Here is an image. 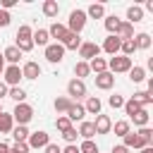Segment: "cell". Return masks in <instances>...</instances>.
Listing matches in <instances>:
<instances>
[{
  "label": "cell",
  "instance_id": "1",
  "mask_svg": "<svg viewBox=\"0 0 153 153\" xmlns=\"http://www.w3.org/2000/svg\"><path fill=\"white\" fill-rule=\"evenodd\" d=\"M31 36H33V31H31L29 24H22V26L17 29V50H19V53H29V50H33V41H31Z\"/></svg>",
  "mask_w": 153,
  "mask_h": 153
},
{
  "label": "cell",
  "instance_id": "2",
  "mask_svg": "<svg viewBox=\"0 0 153 153\" xmlns=\"http://www.w3.org/2000/svg\"><path fill=\"white\" fill-rule=\"evenodd\" d=\"M12 120H14L17 124L26 127V124L33 120V108H31L29 103H17V105H14V110H12Z\"/></svg>",
  "mask_w": 153,
  "mask_h": 153
},
{
  "label": "cell",
  "instance_id": "3",
  "mask_svg": "<svg viewBox=\"0 0 153 153\" xmlns=\"http://www.w3.org/2000/svg\"><path fill=\"white\" fill-rule=\"evenodd\" d=\"M86 12L84 10H72L69 12V22H67V31L69 33H81L84 26H86Z\"/></svg>",
  "mask_w": 153,
  "mask_h": 153
},
{
  "label": "cell",
  "instance_id": "4",
  "mask_svg": "<svg viewBox=\"0 0 153 153\" xmlns=\"http://www.w3.org/2000/svg\"><path fill=\"white\" fill-rule=\"evenodd\" d=\"M131 69V57H124V55H112L108 60V72L110 74H120V72H129Z\"/></svg>",
  "mask_w": 153,
  "mask_h": 153
},
{
  "label": "cell",
  "instance_id": "5",
  "mask_svg": "<svg viewBox=\"0 0 153 153\" xmlns=\"http://www.w3.org/2000/svg\"><path fill=\"white\" fill-rule=\"evenodd\" d=\"M2 76H5V86H7V88L19 86V81L24 79V76H22V67H19V65H7V67L2 69Z\"/></svg>",
  "mask_w": 153,
  "mask_h": 153
},
{
  "label": "cell",
  "instance_id": "6",
  "mask_svg": "<svg viewBox=\"0 0 153 153\" xmlns=\"http://www.w3.org/2000/svg\"><path fill=\"white\" fill-rule=\"evenodd\" d=\"M98 53H100V45H98L96 41H84V43L79 45V57H81V62H91L93 57H98Z\"/></svg>",
  "mask_w": 153,
  "mask_h": 153
},
{
  "label": "cell",
  "instance_id": "7",
  "mask_svg": "<svg viewBox=\"0 0 153 153\" xmlns=\"http://www.w3.org/2000/svg\"><path fill=\"white\" fill-rule=\"evenodd\" d=\"M62 57H65V48L60 43H48L45 45V60L48 62L57 65V62H62Z\"/></svg>",
  "mask_w": 153,
  "mask_h": 153
},
{
  "label": "cell",
  "instance_id": "8",
  "mask_svg": "<svg viewBox=\"0 0 153 153\" xmlns=\"http://www.w3.org/2000/svg\"><path fill=\"white\" fill-rule=\"evenodd\" d=\"M81 96H86V84H84L81 79H72V81L67 84V98H69V100H76V98H81Z\"/></svg>",
  "mask_w": 153,
  "mask_h": 153
},
{
  "label": "cell",
  "instance_id": "9",
  "mask_svg": "<svg viewBox=\"0 0 153 153\" xmlns=\"http://www.w3.org/2000/svg\"><path fill=\"white\" fill-rule=\"evenodd\" d=\"M48 143H50V136L45 131H31L29 139H26V146L29 148H45Z\"/></svg>",
  "mask_w": 153,
  "mask_h": 153
},
{
  "label": "cell",
  "instance_id": "10",
  "mask_svg": "<svg viewBox=\"0 0 153 153\" xmlns=\"http://www.w3.org/2000/svg\"><path fill=\"white\" fill-rule=\"evenodd\" d=\"M22 76H24V79H31V81L38 79V76H41V65L33 62V60L24 62V65H22Z\"/></svg>",
  "mask_w": 153,
  "mask_h": 153
},
{
  "label": "cell",
  "instance_id": "11",
  "mask_svg": "<svg viewBox=\"0 0 153 153\" xmlns=\"http://www.w3.org/2000/svg\"><path fill=\"white\" fill-rule=\"evenodd\" d=\"M81 43H84V41L79 38V33H69V31H67V33H65V38L60 41V45H62L65 50H79V45H81Z\"/></svg>",
  "mask_w": 153,
  "mask_h": 153
},
{
  "label": "cell",
  "instance_id": "12",
  "mask_svg": "<svg viewBox=\"0 0 153 153\" xmlns=\"http://www.w3.org/2000/svg\"><path fill=\"white\" fill-rule=\"evenodd\" d=\"M93 129H96V134H108V131L112 129V120H110L108 115H96Z\"/></svg>",
  "mask_w": 153,
  "mask_h": 153
},
{
  "label": "cell",
  "instance_id": "13",
  "mask_svg": "<svg viewBox=\"0 0 153 153\" xmlns=\"http://www.w3.org/2000/svg\"><path fill=\"white\" fill-rule=\"evenodd\" d=\"M120 45H122V41H120L117 36H108V38L103 41L100 50H105L108 55H117V53H120Z\"/></svg>",
  "mask_w": 153,
  "mask_h": 153
},
{
  "label": "cell",
  "instance_id": "14",
  "mask_svg": "<svg viewBox=\"0 0 153 153\" xmlns=\"http://www.w3.org/2000/svg\"><path fill=\"white\" fill-rule=\"evenodd\" d=\"M96 86H98L100 91H108V88H112V86H115V74H110V72L96 74Z\"/></svg>",
  "mask_w": 153,
  "mask_h": 153
},
{
  "label": "cell",
  "instance_id": "15",
  "mask_svg": "<svg viewBox=\"0 0 153 153\" xmlns=\"http://www.w3.org/2000/svg\"><path fill=\"white\" fill-rule=\"evenodd\" d=\"M115 36H117L120 41H131V38H134V26H131L129 22H120V26H117Z\"/></svg>",
  "mask_w": 153,
  "mask_h": 153
},
{
  "label": "cell",
  "instance_id": "16",
  "mask_svg": "<svg viewBox=\"0 0 153 153\" xmlns=\"http://www.w3.org/2000/svg\"><path fill=\"white\" fill-rule=\"evenodd\" d=\"M84 115H86V110L79 103H72V108L67 110V120L69 122H84Z\"/></svg>",
  "mask_w": 153,
  "mask_h": 153
},
{
  "label": "cell",
  "instance_id": "17",
  "mask_svg": "<svg viewBox=\"0 0 153 153\" xmlns=\"http://www.w3.org/2000/svg\"><path fill=\"white\" fill-rule=\"evenodd\" d=\"M76 134L84 139V141H93V136H96V129H93V122H81L79 124V129H76Z\"/></svg>",
  "mask_w": 153,
  "mask_h": 153
},
{
  "label": "cell",
  "instance_id": "18",
  "mask_svg": "<svg viewBox=\"0 0 153 153\" xmlns=\"http://www.w3.org/2000/svg\"><path fill=\"white\" fill-rule=\"evenodd\" d=\"M65 33H67V26H65V24H60V22L50 24V29H48V36H50V38H55V43H60V41L65 38Z\"/></svg>",
  "mask_w": 153,
  "mask_h": 153
},
{
  "label": "cell",
  "instance_id": "19",
  "mask_svg": "<svg viewBox=\"0 0 153 153\" xmlns=\"http://www.w3.org/2000/svg\"><path fill=\"white\" fill-rule=\"evenodd\" d=\"M141 19H143V7H141V5H131V7L127 10V22L134 26V24L141 22Z\"/></svg>",
  "mask_w": 153,
  "mask_h": 153
},
{
  "label": "cell",
  "instance_id": "20",
  "mask_svg": "<svg viewBox=\"0 0 153 153\" xmlns=\"http://www.w3.org/2000/svg\"><path fill=\"white\" fill-rule=\"evenodd\" d=\"M14 129V120H12V112H0V134H7Z\"/></svg>",
  "mask_w": 153,
  "mask_h": 153
},
{
  "label": "cell",
  "instance_id": "21",
  "mask_svg": "<svg viewBox=\"0 0 153 153\" xmlns=\"http://www.w3.org/2000/svg\"><path fill=\"white\" fill-rule=\"evenodd\" d=\"M84 12H86V17H91V19H103V17H105V7H103L100 2L88 5V10H84Z\"/></svg>",
  "mask_w": 153,
  "mask_h": 153
},
{
  "label": "cell",
  "instance_id": "22",
  "mask_svg": "<svg viewBox=\"0 0 153 153\" xmlns=\"http://www.w3.org/2000/svg\"><path fill=\"white\" fill-rule=\"evenodd\" d=\"M131 41H134L136 50H148V48H151V36H148V33H143V31H141V33H136Z\"/></svg>",
  "mask_w": 153,
  "mask_h": 153
},
{
  "label": "cell",
  "instance_id": "23",
  "mask_svg": "<svg viewBox=\"0 0 153 153\" xmlns=\"http://www.w3.org/2000/svg\"><path fill=\"white\" fill-rule=\"evenodd\" d=\"M2 57H5V62L17 65V62H19V57H22V53L17 50V45H10V48H5V50H2Z\"/></svg>",
  "mask_w": 153,
  "mask_h": 153
},
{
  "label": "cell",
  "instance_id": "24",
  "mask_svg": "<svg viewBox=\"0 0 153 153\" xmlns=\"http://www.w3.org/2000/svg\"><path fill=\"white\" fill-rule=\"evenodd\" d=\"M31 41H33V45H48V41H50L48 29H36L33 36H31Z\"/></svg>",
  "mask_w": 153,
  "mask_h": 153
},
{
  "label": "cell",
  "instance_id": "25",
  "mask_svg": "<svg viewBox=\"0 0 153 153\" xmlns=\"http://www.w3.org/2000/svg\"><path fill=\"white\" fill-rule=\"evenodd\" d=\"M88 69L96 72V74H103V72H108V60H103V57H93V60L88 62Z\"/></svg>",
  "mask_w": 153,
  "mask_h": 153
},
{
  "label": "cell",
  "instance_id": "26",
  "mask_svg": "<svg viewBox=\"0 0 153 153\" xmlns=\"http://www.w3.org/2000/svg\"><path fill=\"white\" fill-rule=\"evenodd\" d=\"M41 10H43V14H45V17H50V19H53V17H57V12H60V5H57L55 0H45Z\"/></svg>",
  "mask_w": 153,
  "mask_h": 153
},
{
  "label": "cell",
  "instance_id": "27",
  "mask_svg": "<svg viewBox=\"0 0 153 153\" xmlns=\"http://www.w3.org/2000/svg\"><path fill=\"white\" fill-rule=\"evenodd\" d=\"M84 110H86V112H91V115H100V98H98V96H91V98L86 100Z\"/></svg>",
  "mask_w": 153,
  "mask_h": 153
},
{
  "label": "cell",
  "instance_id": "28",
  "mask_svg": "<svg viewBox=\"0 0 153 153\" xmlns=\"http://www.w3.org/2000/svg\"><path fill=\"white\" fill-rule=\"evenodd\" d=\"M148 117H151V115H148V110H146V108H141L136 115H131V122H134L136 127H148Z\"/></svg>",
  "mask_w": 153,
  "mask_h": 153
},
{
  "label": "cell",
  "instance_id": "29",
  "mask_svg": "<svg viewBox=\"0 0 153 153\" xmlns=\"http://www.w3.org/2000/svg\"><path fill=\"white\" fill-rule=\"evenodd\" d=\"M7 96H10L14 103H24V98H26V91H24L22 86H12V88H7Z\"/></svg>",
  "mask_w": 153,
  "mask_h": 153
},
{
  "label": "cell",
  "instance_id": "30",
  "mask_svg": "<svg viewBox=\"0 0 153 153\" xmlns=\"http://www.w3.org/2000/svg\"><path fill=\"white\" fill-rule=\"evenodd\" d=\"M131 98H134V100H136L141 108H148V105L153 103V96H151V93H146V91H136Z\"/></svg>",
  "mask_w": 153,
  "mask_h": 153
},
{
  "label": "cell",
  "instance_id": "31",
  "mask_svg": "<svg viewBox=\"0 0 153 153\" xmlns=\"http://www.w3.org/2000/svg\"><path fill=\"white\" fill-rule=\"evenodd\" d=\"M29 134H31V131H29L26 127H22V124H17V127L12 129V136H14V141H17V143H24V141L29 139Z\"/></svg>",
  "mask_w": 153,
  "mask_h": 153
},
{
  "label": "cell",
  "instance_id": "32",
  "mask_svg": "<svg viewBox=\"0 0 153 153\" xmlns=\"http://www.w3.org/2000/svg\"><path fill=\"white\" fill-rule=\"evenodd\" d=\"M88 74H91V69H88V62H81V60H79V62L74 65V76L84 81V76H88Z\"/></svg>",
  "mask_w": 153,
  "mask_h": 153
},
{
  "label": "cell",
  "instance_id": "33",
  "mask_svg": "<svg viewBox=\"0 0 153 153\" xmlns=\"http://www.w3.org/2000/svg\"><path fill=\"white\" fill-rule=\"evenodd\" d=\"M129 79H131L134 84H141V81L146 79V69H143V67H131V69H129Z\"/></svg>",
  "mask_w": 153,
  "mask_h": 153
},
{
  "label": "cell",
  "instance_id": "34",
  "mask_svg": "<svg viewBox=\"0 0 153 153\" xmlns=\"http://www.w3.org/2000/svg\"><path fill=\"white\" fill-rule=\"evenodd\" d=\"M72 103H74V100H69L67 96H62V98H55V110H57V112H65V115H67V110L72 108Z\"/></svg>",
  "mask_w": 153,
  "mask_h": 153
},
{
  "label": "cell",
  "instance_id": "35",
  "mask_svg": "<svg viewBox=\"0 0 153 153\" xmlns=\"http://www.w3.org/2000/svg\"><path fill=\"white\" fill-rule=\"evenodd\" d=\"M120 22H122V19H117L115 14H110V17H105V29L110 31V36H115V31H117V26H120Z\"/></svg>",
  "mask_w": 153,
  "mask_h": 153
},
{
  "label": "cell",
  "instance_id": "36",
  "mask_svg": "<svg viewBox=\"0 0 153 153\" xmlns=\"http://www.w3.org/2000/svg\"><path fill=\"white\" fill-rule=\"evenodd\" d=\"M120 53H122L124 57H131V55L136 53V45H134V41H122V45H120Z\"/></svg>",
  "mask_w": 153,
  "mask_h": 153
},
{
  "label": "cell",
  "instance_id": "37",
  "mask_svg": "<svg viewBox=\"0 0 153 153\" xmlns=\"http://www.w3.org/2000/svg\"><path fill=\"white\" fill-rule=\"evenodd\" d=\"M122 108H124V112H127L129 117H131V115H136V112L141 110V105H139V103H136L134 98H129V100H124V105H122Z\"/></svg>",
  "mask_w": 153,
  "mask_h": 153
},
{
  "label": "cell",
  "instance_id": "38",
  "mask_svg": "<svg viewBox=\"0 0 153 153\" xmlns=\"http://www.w3.org/2000/svg\"><path fill=\"white\" fill-rule=\"evenodd\" d=\"M112 129H115V134H117V136H127V134L131 131L127 120H120V122H115V127H112Z\"/></svg>",
  "mask_w": 153,
  "mask_h": 153
},
{
  "label": "cell",
  "instance_id": "39",
  "mask_svg": "<svg viewBox=\"0 0 153 153\" xmlns=\"http://www.w3.org/2000/svg\"><path fill=\"white\" fill-rule=\"evenodd\" d=\"M136 134H139V139H141V141H143L146 146H151V141H153V131H151L148 127H141V129H139Z\"/></svg>",
  "mask_w": 153,
  "mask_h": 153
},
{
  "label": "cell",
  "instance_id": "40",
  "mask_svg": "<svg viewBox=\"0 0 153 153\" xmlns=\"http://www.w3.org/2000/svg\"><path fill=\"white\" fill-rule=\"evenodd\" d=\"M55 127H57L60 131H67V129H72V122L67 120V115H60V117L55 120Z\"/></svg>",
  "mask_w": 153,
  "mask_h": 153
},
{
  "label": "cell",
  "instance_id": "41",
  "mask_svg": "<svg viewBox=\"0 0 153 153\" xmlns=\"http://www.w3.org/2000/svg\"><path fill=\"white\" fill-rule=\"evenodd\" d=\"M79 153H98V146H96V141H81V146H79Z\"/></svg>",
  "mask_w": 153,
  "mask_h": 153
},
{
  "label": "cell",
  "instance_id": "42",
  "mask_svg": "<svg viewBox=\"0 0 153 153\" xmlns=\"http://www.w3.org/2000/svg\"><path fill=\"white\" fill-rule=\"evenodd\" d=\"M76 136H79V134H76V129H74V127H72V129H67V131H62V139L67 141V146H69V143H74V141H76Z\"/></svg>",
  "mask_w": 153,
  "mask_h": 153
},
{
  "label": "cell",
  "instance_id": "43",
  "mask_svg": "<svg viewBox=\"0 0 153 153\" xmlns=\"http://www.w3.org/2000/svg\"><path fill=\"white\" fill-rule=\"evenodd\" d=\"M108 103H110V108H115V110H117V108H122V105H124V98L115 93V96H110V98H108Z\"/></svg>",
  "mask_w": 153,
  "mask_h": 153
},
{
  "label": "cell",
  "instance_id": "44",
  "mask_svg": "<svg viewBox=\"0 0 153 153\" xmlns=\"http://www.w3.org/2000/svg\"><path fill=\"white\" fill-rule=\"evenodd\" d=\"M7 153H29V146H26V141L24 143H14V146H10Z\"/></svg>",
  "mask_w": 153,
  "mask_h": 153
},
{
  "label": "cell",
  "instance_id": "45",
  "mask_svg": "<svg viewBox=\"0 0 153 153\" xmlns=\"http://www.w3.org/2000/svg\"><path fill=\"white\" fill-rule=\"evenodd\" d=\"M10 22H12V17H10V12H5V10H0V26H10Z\"/></svg>",
  "mask_w": 153,
  "mask_h": 153
},
{
  "label": "cell",
  "instance_id": "46",
  "mask_svg": "<svg viewBox=\"0 0 153 153\" xmlns=\"http://www.w3.org/2000/svg\"><path fill=\"white\" fill-rule=\"evenodd\" d=\"M45 153H62V148H60L57 143H48V146H45Z\"/></svg>",
  "mask_w": 153,
  "mask_h": 153
},
{
  "label": "cell",
  "instance_id": "47",
  "mask_svg": "<svg viewBox=\"0 0 153 153\" xmlns=\"http://www.w3.org/2000/svg\"><path fill=\"white\" fill-rule=\"evenodd\" d=\"M0 5H2V10H5V12H7V10H10V7H14V5H17V0H2V2H0Z\"/></svg>",
  "mask_w": 153,
  "mask_h": 153
},
{
  "label": "cell",
  "instance_id": "48",
  "mask_svg": "<svg viewBox=\"0 0 153 153\" xmlns=\"http://www.w3.org/2000/svg\"><path fill=\"white\" fill-rule=\"evenodd\" d=\"M112 153H129V148L120 143V146H112Z\"/></svg>",
  "mask_w": 153,
  "mask_h": 153
},
{
  "label": "cell",
  "instance_id": "49",
  "mask_svg": "<svg viewBox=\"0 0 153 153\" xmlns=\"http://www.w3.org/2000/svg\"><path fill=\"white\" fill-rule=\"evenodd\" d=\"M62 153H79V148H76V146H74V143H69V146H67V148H65V151H62Z\"/></svg>",
  "mask_w": 153,
  "mask_h": 153
},
{
  "label": "cell",
  "instance_id": "50",
  "mask_svg": "<svg viewBox=\"0 0 153 153\" xmlns=\"http://www.w3.org/2000/svg\"><path fill=\"white\" fill-rule=\"evenodd\" d=\"M2 96H7V86H5V81H0V98Z\"/></svg>",
  "mask_w": 153,
  "mask_h": 153
},
{
  "label": "cell",
  "instance_id": "51",
  "mask_svg": "<svg viewBox=\"0 0 153 153\" xmlns=\"http://www.w3.org/2000/svg\"><path fill=\"white\" fill-rule=\"evenodd\" d=\"M139 153H153V146H143V148H141Z\"/></svg>",
  "mask_w": 153,
  "mask_h": 153
},
{
  "label": "cell",
  "instance_id": "52",
  "mask_svg": "<svg viewBox=\"0 0 153 153\" xmlns=\"http://www.w3.org/2000/svg\"><path fill=\"white\" fill-rule=\"evenodd\" d=\"M5 69V57H2V53H0V72Z\"/></svg>",
  "mask_w": 153,
  "mask_h": 153
},
{
  "label": "cell",
  "instance_id": "53",
  "mask_svg": "<svg viewBox=\"0 0 153 153\" xmlns=\"http://www.w3.org/2000/svg\"><path fill=\"white\" fill-rule=\"evenodd\" d=\"M0 112H2V105H0Z\"/></svg>",
  "mask_w": 153,
  "mask_h": 153
},
{
  "label": "cell",
  "instance_id": "54",
  "mask_svg": "<svg viewBox=\"0 0 153 153\" xmlns=\"http://www.w3.org/2000/svg\"><path fill=\"white\" fill-rule=\"evenodd\" d=\"M0 74H2V72H0Z\"/></svg>",
  "mask_w": 153,
  "mask_h": 153
}]
</instances>
